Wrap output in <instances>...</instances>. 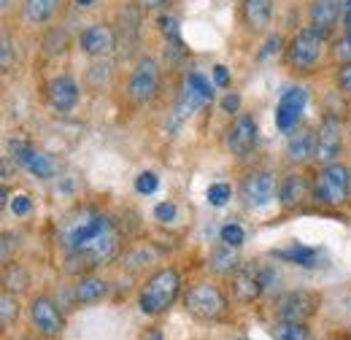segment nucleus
Masks as SVG:
<instances>
[{
	"label": "nucleus",
	"mask_w": 351,
	"mask_h": 340,
	"mask_svg": "<svg viewBox=\"0 0 351 340\" xmlns=\"http://www.w3.org/2000/svg\"><path fill=\"white\" fill-rule=\"evenodd\" d=\"M119 249H122V241H119L117 227L111 224L106 232H100L97 238H92L82 249L68 252V265H65V270H68V273H76V276H79V273L84 276V270H92V267H97V265H106V262L117 259V256H119Z\"/></svg>",
	"instance_id": "obj_1"
},
{
	"label": "nucleus",
	"mask_w": 351,
	"mask_h": 340,
	"mask_svg": "<svg viewBox=\"0 0 351 340\" xmlns=\"http://www.w3.org/2000/svg\"><path fill=\"white\" fill-rule=\"evenodd\" d=\"M178 292H181V276H178V270L162 267V270H157L143 284V289L138 295V305H141V311L146 316H160V313H165L173 305Z\"/></svg>",
	"instance_id": "obj_2"
},
{
	"label": "nucleus",
	"mask_w": 351,
	"mask_h": 340,
	"mask_svg": "<svg viewBox=\"0 0 351 340\" xmlns=\"http://www.w3.org/2000/svg\"><path fill=\"white\" fill-rule=\"evenodd\" d=\"M114 221L106 213H97L92 208H82V211L71 213L62 224H60V243L68 252L82 249L84 243H89L92 238H97L100 232H106Z\"/></svg>",
	"instance_id": "obj_3"
},
{
	"label": "nucleus",
	"mask_w": 351,
	"mask_h": 340,
	"mask_svg": "<svg viewBox=\"0 0 351 340\" xmlns=\"http://www.w3.org/2000/svg\"><path fill=\"white\" fill-rule=\"evenodd\" d=\"M324 43H327V38L319 30H313L311 25H306L284 46V60H287V65L292 71L308 73V71H313L319 65V60L324 54Z\"/></svg>",
	"instance_id": "obj_4"
},
{
	"label": "nucleus",
	"mask_w": 351,
	"mask_h": 340,
	"mask_svg": "<svg viewBox=\"0 0 351 340\" xmlns=\"http://www.w3.org/2000/svg\"><path fill=\"white\" fill-rule=\"evenodd\" d=\"M351 195V170L343 162L322 165L316 181H313V200L319 206H341Z\"/></svg>",
	"instance_id": "obj_5"
},
{
	"label": "nucleus",
	"mask_w": 351,
	"mask_h": 340,
	"mask_svg": "<svg viewBox=\"0 0 351 340\" xmlns=\"http://www.w3.org/2000/svg\"><path fill=\"white\" fill-rule=\"evenodd\" d=\"M273 281H278V273L273 267L246 262V265H238V270L232 273V292L241 302H252L260 298L265 289H270Z\"/></svg>",
	"instance_id": "obj_6"
},
{
	"label": "nucleus",
	"mask_w": 351,
	"mask_h": 340,
	"mask_svg": "<svg viewBox=\"0 0 351 340\" xmlns=\"http://www.w3.org/2000/svg\"><path fill=\"white\" fill-rule=\"evenodd\" d=\"M160 92V65L154 57H138L135 68L130 73V82H128V95H130L132 103H149L154 100Z\"/></svg>",
	"instance_id": "obj_7"
},
{
	"label": "nucleus",
	"mask_w": 351,
	"mask_h": 340,
	"mask_svg": "<svg viewBox=\"0 0 351 340\" xmlns=\"http://www.w3.org/2000/svg\"><path fill=\"white\" fill-rule=\"evenodd\" d=\"M184 305L197 319H219L227 311V300L221 295V289L214 284H206V281L189 287V292L184 295Z\"/></svg>",
	"instance_id": "obj_8"
},
{
	"label": "nucleus",
	"mask_w": 351,
	"mask_h": 340,
	"mask_svg": "<svg viewBox=\"0 0 351 340\" xmlns=\"http://www.w3.org/2000/svg\"><path fill=\"white\" fill-rule=\"evenodd\" d=\"M341 151H343V127H341V119L332 117V114H324L319 130H316V162L319 165H330V162H338L341 160Z\"/></svg>",
	"instance_id": "obj_9"
},
{
	"label": "nucleus",
	"mask_w": 351,
	"mask_h": 340,
	"mask_svg": "<svg viewBox=\"0 0 351 340\" xmlns=\"http://www.w3.org/2000/svg\"><path fill=\"white\" fill-rule=\"evenodd\" d=\"M241 197L249 208H265L278 197V184L273 178V173L267 170H252L249 175H243L241 181Z\"/></svg>",
	"instance_id": "obj_10"
},
{
	"label": "nucleus",
	"mask_w": 351,
	"mask_h": 340,
	"mask_svg": "<svg viewBox=\"0 0 351 340\" xmlns=\"http://www.w3.org/2000/svg\"><path fill=\"white\" fill-rule=\"evenodd\" d=\"M257 138H260V127H257L254 117H249V114H238V117L230 122L227 135H224L230 154L238 157V160H246V157L254 151Z\"/></svg>",
	"instance_id": "obj_11"
},
{
	"label": "nucleus",
	"mask_w": 351,
	"mask_h": 340,
	"mask_svg": "<svg viewBox=\"0 0 351 340\" xmlns=\"http://www.w3.org/2000/svg\"><path fill=\"white\" fill-rule=\"evenodd\" d=\"M319 295L298 289V292H287L276 300V319L278 321H306L319 311Z\"/></svg>",
	"instance_id": "obj_12"
},
{
	"label": "nucleus",
	"mask_w": 351,
	"mask_h": 340,
	"mask_svg": "<svg viewBox=\"0 0 351 340\" xmlns=\"http://www.w3.org/2000/svg\"><path fill=\"white\" fill-rule=\"evenodd\" d=\"M308 103V92L303 86H292L287 89L281 97H278V106H276V127L281 132H292L298 127L303 111H306Z\"/></svg>",
	"instance_id": "obj_13"
},
{
	"label": "nucleus",
	"mask_w": 351,
	"mask_h": 340,
	"mask_svg": "<svg viewBox=\"0 0 351 340\" xmlns=\"http://www.w3.org/2000/svg\"><path fill=\"white\" fill-rule=\"evenodd\" d=\"M343 16V3L341 0H311L308 5V25L319 30L324 38L335 33V25Z\"/></svg>",
	"instance_id": "obj_14"
},
{
	"label": "nucleus",
	"mask_w": 351,
	"mask_h": 340,
	"mask_svg": "<svg viewBox=\"0 0 351 340\" xmlns=\"http://www.w3.org/2000/svg\"><path fill=\"white\" fill-rule=\"evenodd\" d=\"M46 100H49V106H51L54 111L68 114V111H73L76 103H79V84L73 82V76L60 73V76H54V79L46 84Z\"/></svg>",
	"instance_id": "obj_15"
},
{
	"label": "nucleus",
	"mask_w": 351,
	"mask_h": 340,
	"mask_svg": "<svg viewBox=\"0 0 351 340\" xmlns=\"http://www.w3.org/2000/svg\"><path fill=\"white\" fill-rule=\"evenodd\" d=\"M79 46L89 57H103L117 46V30L111 25H106V22H95V25L82 30Z\"/></svg>",
	"instance_id": "obj_16"
},
{
	"label": "nucleus",
	"mask_w": 351,
	"mask_h": 340,
	"mask_svg": "<svg viewBox=\"0 0 351 340\" xmlns=\"http://www.w3.org/2000/svg\"><path fill=\"white\" fill-rule=\"evenodd\" d=\"M30 319L38 327V332H44L46 338H57L62 332V313L57 311V305L49 298H36L30 302Z\"/></svg>",
	"instance_id": "obj_17"
},
{
	"label": "nucleus",
	"mask_w": 351,
	"mask_h": 340,
	"mask_svg": "<svg viewBox=\"0 0 351 340\" xmlns=\"http://www.w3.org/2000/svg\"><path fill=\"white\" fill-rule=\"evenodd\" d=\"M316 157V130L295 127L287 138V160L295 165H303Z\"/></svg>",
	"instance_id": "obj_18"
},
{
	"label": "nucleus",
	"mask_w": 351,
	"mask_h": 340,
	"mask_svg": "<svg viewBox=\"0 0 351 340\" xmlns=\"http://www.w3.org/2000/svg\"><path fill=\"white\" fill-rule=\"evenodd\" d=\"M308 197H313V184L303 173H289L278 184V200H281L284 208H298L300 203H306Z\"/></svg>",
	"instance_id": "obj_19"
},
{
	"label": "nucleus",
	"mask_w": 351,
	"mask_h": 340,
	"mask_svg": "<svg viewBox=\"0 0 351 340\" xmlns=\"http://www.w3.org/2000/svg\"><path fill=\"white\" fill-rule=\"evenodd\" d=\"M241 19L252 33L267 30L273 19V0H241Z\"/></svg>",
	"instance_id": "obj_20"
},
{
	"label": "nucleus",
	"mask_w": 351,
	"mask_h": 340,
	"mask_svg": "<svg viewBox=\"0 0 351 340\" xmlns=\"http://www.w3.org/2000/svg\"><path fill=\"white\" fill-rule=\"evenodd\" d=\"M106 292H108V284L97 276H79L73 284V300L82 305H92V302L103 300Z\"/></svg>",
	"instance_id": "obj_21"
},
{
	"label": "nucleus",
	"mask_w": 351,
	"mask_h": 340,
	"mask_svg": "<svg viewBox=\"0 0 351 340\" xmlns=\"http://www.w3.org/2000/svg\"><path fill=\"white\" fill-rule=\"evenodd\" d=\"M60 8V0H25L22 3V11H25V19L30 25H46Z\"/></svg>",
	"instance_id": "obj_22"
},
{
	"label": "nucleus",
	"mask_w": 351,
	"mask_h": 340,
	"mask_svg": "<svg viewBox=\"0 0 351 340\" xmlns=\"http://www.w3.org/2000/svg\"><path fill=\"white\" fill-rule=\"evenodd\" d=\"M278 259H287V262H295L300 267H316L319 265V252L316 249H308V246H289V249H281L276 252Z\"/></svg>",
	"instance_id": "obj_23"
},
{
	"label": "nucleus",
	"mask_w": 351,
	"mask_h": 340,
	"mask_svg": "<svg viewBox=\"0 0 351 340\" xmlns=\"http://www.w3.org/2000/svg\"><path fill=\"white\" fill-rule=\"evenodd\" d=\"M211 270H217V273H235L238 270V254H235V249L232 246H227V243H221L219 249H214L211 252Z\"/></svg>",
	"instance_id": "obj_24"
},
{
	"label": "nucleus",
	"mask_w": 351,
	"mask_h": 340,
	"mask_svg": "<svg viewBox=\"0 0 351 340\" xmlns=\"http://www.w3.org/2000/svg\"><path fill=\"white\" fill-rule=\"evenodd\" d=\"M25 168L30 170L33 175H38V178H51L54 173H57V165H54V160L44 154V151H30V157H27V162H25Z\"/></svg>",
	"instance_id": "obj_25"
},
{
	"label": "nucleus",
	"mask_w": 351,
	"mask_h": 340,
	"mask_svg": "<svg viewBox=\"0 0 351 340\" xmlns=\"http://www.w3.org/2000/svg\"><path fill=\"white\" fill-rule=\"evenodd\" d=\"M27 284H30V276H27V270L22 267V265H5V273H3V287L8 289V292H22V289H27Z\"/></svg>",
	"instance_id": "obj_26"
},
{
	"label": "nucleus",
	"mask_w": 351,
	"mask_h": 340,
	"mask_svg": "<svg viewBox=\"0 0 351 340\" xmlns=\"http://www.w3.org/2000/svg\"><path fill=\"white\" fill-rule=\"evenodd\" d=\"M273 338L276 340H308L306 321H278L273 327Z\"/></svg>",
	"instance_id": "obj_27"
},
{
	"label": "nucleus",
	"mask_w": 351,
	"mask_h": 340,
	"mask_svg": "<svg viewBox=\"0 0 351 340\" xmlns=\"http://www.w3.org/2000/svg\"><path fill=\"white\" fill-rule=\"evenodd\" d=\"M0 316H3V324H14L19 319V300H16V292H3V300H0Z\"/></svg>",
	"instance_id": "obj_28"
},
{
	"label": "nucleus",
	"mask_w": 351,
	"mask_h": 340,
	"mask_svg": "<svg viewBox=\"0 0 351 340\" xmlns=\"http://www.w3.org/2000/svg\"><path fill=\"white\" fill-rule=\"evenodd\" d=\"M330 54H332V60H335L338 65H349L351 62V36L349 33H343L341 38H335V41H332Z\"/></svg>",
	"instance_id": "obj_29"
},
{
	"label": "nucleus",
	"mask_w": 351,
	"mask_h": 340,
	"mask_svg": "<svg viewBox=\"0 0 351 340\" xmlns=\"http://www.w3.org/2000/svg\"><path fill=\"white\" fill-rule=\"evenodd\" d=\"M221 243H227V246H232V249H238L243 241H246V230L241 227V224H235V221H230V224H224L219 232Z\"/></svg>",
	"instance_id": "obj_30"
},
{
	"label": "nucleus",
	"mask_w": 351,
	"mask_h": 340,
	"mask_svg": "<svg viewBox=\"0 0 351 340\" xmlns=\"http://www.w3.org/2000/svg\"><path fill=\"white\" fill-rule=\"evenodd\" d=\"M14 43H11V36H8V30H3V38H0V65H3V71L8 73L11 68H14Z\"/></svg>",
	"instance_id": "obj_31"
},
{
	"label": "nucleus",
	"mask_w": 351,
	"mask_h": 340,
	"mask_svg": "<svg viewBox=\"0 0 351 340\" xmlns=\"http://www.w3.org/2000/svg\"><path fill=\"white\" fill-rule=\"evenodd\" d=\"M157 186H160V178L154 173H141L135 178V192H141V195H152V192H157Z\"/></svg>",
	"instance_id": "obj_32"
},
{
	"label": "nucleus",
	"mask_w": 351,
	"mask_h": 340,
	"mask_svg": "<svg viewBox=\"0 0 351 340\" xmlns=\"http://www.w3.org/2000/svg\"><path fill=\"white\" fill-rule=\"evenodd\" d=\"M230 195H232L230 184H211L208 186V203L211 206H224L230 200Z\"/></svg>",
	"instance_id": "obj_33"
},
{
	"label": "nucleus",
	"mask_w": 351,
	"mask_h": 340,
	"mask_svg": "<svg viewBox=\"0 0 351 340\" xmlns=\"http://www.w3.org/2000/svg\"><path fill=\"white\" fill-rule=\"evenodd\" d=\"M154 219H157V221H173L176 219V203H171V200L157 203V208H154Z\"/></svg>",
	"instance_id": "obj_34"
},
{
	"label": "nucleus",
	"mask_w": 351,
	"mask_h": 340,
	"mask_svg": "<svg viewBox=\"0 0 351 340\" xmlns=\"http://www.w3.org/2000/svg\"><path fill=\"white\" fill-rule=\"evenodd\" d=\"M11 211L16 213V216H27V213L33 211V200H30L27 195H14V200H11Z\"/></svg>",
	"instance_id": "obj_35"
},
{
	"label": "nucleus",
	"mask_w": 351,
	"mask_h": 340,
	"mask_svg": "<svg viewBox=\"0 0 351 340\" xmlns=\"http://www.w3.org/2000/svg\"><path fill=\"white\" fill-rule=\"evenodd\" d=\"M335 82H338V89H341V92L351 95V62L349 65H341V68H338Z\"/></svg>",
	"instance_id": "obj_36"
},
{
	"label": "nucleus",
	"mask_w": 351,
	"mask_h": 340,
	"mask_svg": "<svg viewBox=\"0 0 351 340\" xmlns=\"http://www.w3.org/2000/svg\"><path fill=\"white\" fill-rule=\"evenodd\" d=\"M281 36H278V33H276V36H270V38H267V43H265V49H260V51H257V60H265V57H267V54H273V51H278V49H281Z\"/></svg>",
	"instance_id": "obj_37"
},
{
	"label": "nucleus",
	"mask_w": 351,
	"mask_h": 340,
	"mask_svg": "<svg viewBox=\"0 0 351 340\" xmlns=\"http://www.w3.org/2000/svg\"><path fill=\"white\" fill-rule=\"evenodd\" d=\"M241 108V95H235V92H227L224 95V100H221V111H227V114H235Z\"/></svg>",
	"instance_id": "obj_38"
},
{
	"label": "nucleus",
	"mask_w": 351,
	"mask_h": 340,
	"mask_svg": "<svg viewBox=\"0 0 351 340\" xmlns=\"http://www.w3.org/2000/svg\"><path fill=\"white\" fill-rule=\"evenodd\" d=\"M214 84L217 86H221V89H227L230 86V73H227V68L224 65H214Z\"/></svg>",
	"instance_id": "obj_39"
},
{
	"label": "nucleus",
	"mask_w": 351,
	"mask_h": 340,
	"mask_svg": "<svg viewBox=\"0 0 351 340\" xmlns=\"http://www.w3.org/2000/svg\"><path fill=\"white\" fill-rule=\"evenodd\" d=\"M16 241H19V238H16L14 232H3V259H5V262L11 259V249H14Z\"/></svg>",
	"instance_id": "obj_40"
},
{
	"label": "nucleus",
	"mask_w": 351,
	"mask_h": 340,
	"mask_svg": "<svg viewBox=\"0 0 351 340\" xmlns=\"http://www.w3.org/2000/svg\"><path fill=\"white\" fill-rule=\"evenodd\" d=\"M171 0H135V5H141L143 11H157V8H162V5H168Z\"/></svg>",
	"instance_id": "obj_41"
},
{
	"label": "nucleus",
	"mask_w": 351,
	"mask_h": 340,
	"mask_svg": "<svg viewBox=\"0 0 351 340\" xmlns=\"http://www.w3.org/2000/svg\"><path fill=\"white\" fill-rule=\"evenodd\" d=\"M343 33H349L351 36V0H343Z\"/></svg>",
	"instance_id": "obj_42"
},
{
	"label": "nucleus",
	"mask_w": 351,
	"mask_h": 340,
	"mask_svg": "<svg viewBox=\"0 0 351 340\" xmlns=\"http://www.w3.org/2000/svg\"><path fill=\"white\" fill-rule=\"evenodd\" d=\"M143 340H162V335H160V330H149V332L143 335Z\"/></svg>",
	"instance_id": "obj_43"
},
{
	"label": "nucleus",
	"mask_w": 351,
	"mask_h": 340,
	"mask_svg": "<svg viewBox=\"0 0 351 340\" xmlns=\"http://www.w3.org/2000/svg\"><path fill=\"white\" fill-rule=\"evenodd\" d=\"M73 3H76V5H79V8H89V5H95V3H97V0H73Z\"/></svg>",
	"instance_id": "obj_44"
},
{
	"label": "nucleus",
	"mask_w": 351,
	"mask_h": 340,
	"mask_svg": "<svg viewBox=\"0 0 351 340\" xmlns=\"http://www.w3.org/2000/svg\"><path fill=\"white\" fill-rule=\"evenodd\" d=\"M0 203H3V206H5V203H8V189H5V186H3V189H0Z\"/></svg>",
	"instance_id": "obj_45"
},
{
	"label": "nucleus",
	"mask_w": 351,
	"mask_h": 340,
	"mask_svg": "<svg viewBox=\"0 0 351 340\" xmlns=\"http://www.w3.org/2000/svg\"><path fill=\"white\" fill-rule=\"evenodd\" d=\"M0 5H3V8H8V5H11V0H3V3H0Z\"/></svg>",
	"instance_id": "obj_46"
},
{
	"label": "nucleus",
	"mask_w": 351,
	"mask_h": 340,
	"mask_svg": "<svg viewBox=\"0 0 351 340\" xmlns=\"http://www.w3.org/2000/svg\"><path fill=\"white\" fill-rule=\"evenodd\" d=\"M25 340H30V338H25Z\"/></svg>",
	"instance_id": "obj_47"
}]
</instances>
